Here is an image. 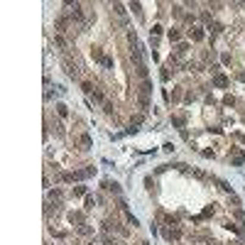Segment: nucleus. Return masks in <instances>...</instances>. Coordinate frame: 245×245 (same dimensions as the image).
Here are the masks:
<instances>
[{"instance_id":"nucleus-1","label":"nucleus","mask_w":245,"mask_h":245,"mask_svg":"<svg viewBox=\"0 0 245 245\" xmlns=\"http://www.w3.org/2000/svg\"><path fill=\"white\" fill-rule=\"evenodd\" d=\"M64 69H66V74H69L71 78H78V69H76V64H71L69 59L64 61Z\"/></svg>"},{"instance_id":"nucleus-2","label":"nucleus","mask_w":245,"mask_h":245,"mask_svg":"<svg viewBox=\"0 0 245 245\" xmlns=\"http://www.w3.org/2000/svg\"><path fill=\"white\" fill-rule=\"evenodd\" d=\"M113 12H115V15L120 17V22H122V25L128 22V17H125V7H122L120 3H115V5H113Z\"/></svg>"},{"instance_id":"nucleus-3","label":"nucleus","mask_w":245,"mask_h":245,"mask_svg":"<svg viewBox=\"0 0 245 245\" xmlns=\"http://www.w3.org/2000/svg\"><path fill=\"white\" fill-rule=\"evenodd\" d=\"M91 54H93V59H96V61H103V59H106L103 54H100V49H98V47H93V49H91Z\"/></svg>"},{"instance_id":"nucleus-4","label":"nucleus","mask_w":245,"mask_h":245,"mask_svg":"<svg viewBox=\"0 0 245 245\" xmlns=\"http://www.w3.org/2000/svg\"><path fill=\"white\" fill-rule=\"evenodd\" d=\"M81 145H84V150H88L91 147V137L88 135H81Z\"/></svg>"},{"instance_id":"nucleus-5","label":"nucleus","mask_w":245,"mask_h":245,"mask_svg":"<svg viewBox=\"0 0 245 245\" xmlns=\"http://www.w3.org/2000/svg\"><path fill=\"white\" fill-rule=\"evenodd\" d=\"M56 110H59V115H66V113H69V110H66V106H64V103H59V106H56Z\"/></svg>"},{"instance_id":"nucleus-6","label":"nucleus","mask_w":245,"mask_h":245,"mask_svg":"<svg viewBox=\"0 0 245 245\" xmlns=\"http://www.w3.org/2000/svg\"><path fill=\"white\" fill-rule=\"evenodd\" d=\"M216 86H226V78H223V76H216Z\"/></svg>"}]
</instances>
